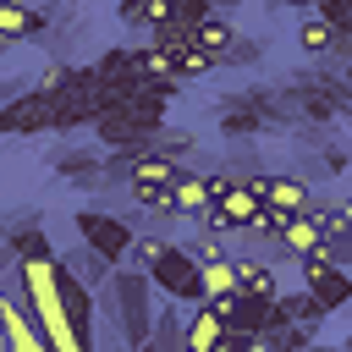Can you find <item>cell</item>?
<instances>
[{"label": "cell", "instance_id": "cell-3", "mask_svg": "<svg viewBox=\"0 0 352 352\" xmlns=\"http://www.w3.org/2000/svg\"><path fill=\"white\" fill-rule=\"evenodd\" d=\"M148 280H154V292H165L170 302H204V286H198V258H192L182 242H165V253L148 264Z\"/></svg>", "mask_w": 352, "mask_h": 352}, {"label": "cell", "instance_id": "cell-7", "mask_svg": "<svg viewBox=\"0 0 352 352\" xmlns=\"http://www.w3.org/2000/svg\"><path fill=\"white\" fill-rule=\"evenodd\" d=\"M0 132H11V138H38V132H50V99L28 82L22 94H11V99H0Z\"/></svg>", "mask_w": 352, "mask_h": 352}, {"label": "cell", "instance_id": "cell-23", "mask_svg": "<svg viewBox=\"0 0 352 352\" xmlns=\"http://www.w3.org/2000/svg\"><path fill=\"white\" fill-rule=\"evenodd\" d=\"M182 248H187L198 264H209V258H231V236H226L220 226H209V220H198V231H192Z\"/></svg>", "mask_w": 352, "mask_h": 352}, {"label": "cell", "instance_id": "cell-12", "mask_svg": "<svg viewBox=\"0 0 352 352\" xmlns=\"http://www.w3.org/2000/svg\"><path fill=\"white\" fill-rule=\"evenodd\" d=\"M214 121H220V138H231V143H248V138H258V132H264V116L242 99V88H236V94H226V99L214 104Z\"/></svg>", "mask_w": 352, "mask_h": 352}, {"label": "cell", "instance_id": "cell-13", "mask_svg": "<svg viewBox=\"0 0 352 352\" xmlns=\"http://www.w3.org/2000/svg\"><path fill=\"white\" fill-rule=\"evenodd\" d=\"M55 176H66V182L82 187V192H104V187H110L104 160L88 154V148H60V154H55Z\"/></svg>", "mask_w": 352, "mask_h": 352}, {"label": "cell", "instance_id": "cell-40", "mask_svg": "<svg viewBox=\"0 0 352 352\" xmlns=\"http://www.w3.org/2000/svg\"><path fill=\"white\" fill-rule=\"evenodd\" d=\"M66 6H77V0H66Z\"/></svg>", "mask_w": 352, "mask_h": 352}, {"label": "cell", "instance_id": "cell-9", "mask_svg": "<svg viewBox=\"0 0 352 352\" xmlns=\"http://www.w3.org/2000/svg\"><path fill=\"white\" fill-rule=\"evenodd\" d=\"M55 11L60 6H28V0H0V55L6 50H16V44H28V38H38L50 22H55Z\"/></svg>", "mask_w": 352, "mask_h": 352}, {"label": "cell", "instance_id": "cell-27", "mask_svg": "<svg viewBox=\"0 0 352 352\" xmlns=\"http://www.w3.org/2000/svg\"><path fill=\"white\" fill-rule=\"evenodd\" d=\"M94 72H99V82H126V77H138V66H132V44H110V50L94 60Z\"/></svg>", "mask_w": 352, "mask_h": 352}, {"label": "cell", "instance_id": "cell-15", "mask_svg": "<svg viewBox=\"0 0 352 352\" xmlns=\"http://www.w3.org/2000/svg\"><path fill=\"white\" fill-rule=\"evenodd\" d=\"M60 264H66V275H77L88 292H99V286L110 280V270H116V264H110L99 248H88L82 236H77V248H66V253H60Z\"/></svg>", "mask_w": 352, "mask_h": 352}, {"label": "cell", "instance_id": "cell-11", "mask_svg": "<svg viewBox=\"0 0 352 352\" xmlns=\"http://www.w3.org/2000/svg\"><path fill=\"white\" fill-rule=\"evenodd\" d=\"M264 204H275V209H292V214H302L314 198H308V182L302 176H270V170H253V176H242Z\"/></svg>", "mask_w": 352, "mask_h": 352}, {"label": "cell", "instance_id": "cell-17", "mask_svg": "<svg viewBox=\"0 0 352 352\" xmlns=\"http://www.w3.org/2000/svg\"><path fill=\"white\" fill-rule=\"evenodd\" d=\"M220 336H226V319H220L209 302H198V314H192L187 330H182V346H187V352H214Z\"/></svg>", "mask_w": 352, "mask_h": 352}, {"label": "cell", "instance_id": "cell-5", "mask_svg": "<svg viewBox=\"0 0 352 352\" xmlns=\"http://www.w3.org/2000/svg\"><path fill=\"white\" fill-rule=\"evenodd\" d=\"M297 270H302V286H308L330 314L352 302V270L330 264V258H324V248H319V253H302V258H297Z\"/></svg>", "mask_w": 352, "mask_h": 352}, {"label": "cell", "instance_id": "cell-38", "mask_svg": "<svg viewBox=\"0 0 352 352\" xmlns=\"http://www.w3.org/2000/svg\"><path fill=\"white\" fill-rule=\"evenodd\" d=\"M270 6H292V11H314V0H270Z\"/></svg>", "mask_w": 352, "mask_h": 352}, {"label": "cell", "instance_id": "cell-20", "mask_svg": "<svg viewBox=\"0 0 352 352\" xmlns=\"http://www.w3.org/2000/svg\"><path fill=\"white\" fill-rule=\"evenodd\" d=\"M88 121H94V104H88V99H77L72 88L50 99V132H82Z\"/></svg>", "mask_w": 352, "mask_h": 352}, {"label": "cell", "instance_id": "cell-1", "mask_svg": "<svg viewBox=\"0 0 352 352\" xmlns=\"http://www.w3.org/2000/svg\"><path fill=\"white\" fill-rule=\"evenodd\" d=\"M16 286H22L28 314L44 330L50 352H94V292L77 275H66L60 253L22 258L16 264Z\"/></svg>", "mask_w": 352, "mask_h": 352}, {"label": "cell", "instance_id": "cell-25", "mask_svg": "<svg viewBox=\"0 0 352 352\" xmlns=\"http://www.w3.org/2000/svg\"><path fill=\"white\" fill-rule=\"evenodd\" d=\"M6 248H11V258H16V264H22V258H44V253H55L50 231H44V226H33V220H28V226H16V231L6 236Z\"/></svg>", "mask_w": 352, "mask_h": 352}, {"label": "cell", "instance_id": "cell-18", "mask_svg": "<svg viewBox=\"0 0 352 352\" xmlns=\"http://www.w3.org/2000/svg\"><path fill=\"white\" fill-rule=\"evenodd\" d=\"M336 38H341V28H330L319 11H302V22H297V44H302L308 60H324V55L336 50Z\"/></svg>", "mask_w": 352, "mask_h": 352}, {"label": "cell", "instance_id": "cell-21", "mask_svg": "<svg viewBox=\"0 0 352 352\" xmlns=\"http://www.w3.org/2000/svg\"><path fill=\"white\" fill-rule=\"evenodd\" d=\"M280 248H286V253H297V258H302V253H319V248H324L319 220H314L308 209H302V214H292V220H286V231H280Z\"/></svg>", "mask_w": 352, "mask_h": 352}, {"label": "cell", "instance_id": "cell-6", "mask_svg": "<svg viewBox=\"0 0 352 352\" xmlns=\"http://www.w3.org/2000/svg\"><path fill=\"white\" fill-rule=\"evenodd\" d=\"M72 226H77V236H82L88 248H99L110 264H121V258H126V248H132V220H121V214H104V209H82Z\"/></svg>", "mask_w": 352, "mask_h": 352}, {"label": "cell", "instance_id": "cell-36", "mask_svg": "<svg viewBox=\"0 0 352 352\" xmlns=\"http://www.w3.org/2000/svg\"><path fill=\"white\" fill-rule=\"evenodd\" d=\"M176 16V0H143V28H160Z\"/></svg>", "mask_w": 352, "mask_h": 352}, {"label": "cell", "instance_id": "cell-29", "mask_svg": "<svg viewBox=\"0 0 352 352\" xmlns=\"http://www.w3.org/2000/svg\"><path fill=\"white\" fill-rule=\"evenodd\" d=\"M214 66H220V60H214L204 44H187V50L176 55V77H182V82H192V77H209Z\"/></svg>", "mask_w": 352, "mask_h": 352}, {"label": "cell", "instance_id": "cell-28", "mask_svg": "<svg viewBox=\"0 0 352 352\" xmlns=\"http://www.w3.org/2000/svg\"><path fill=\"white\" fill-rule=\"evenodd\" d=\"M198 286H204V297L236 292V270H231V258H209V264H198Z\"/></svg>", "mask_w": 352, "mask_h": 352}, {"label": "cell", "instance_id": "cell-31", "mask_svg": "<svg viewBox=\"0 0 352 352\" xmlns=\"http://www.w3.org/2000/svg\"><path fill=\"white\" fill-rule=\"evenodd\" d=\"M264 55V38H248V33H231V44L220 50V66H253Z\"/></svg>", "mask_w": 352, "mask_h": 352}, {"label": "cell", "instance_id": "cell-4", "mask_svg": "<svg viewBox=\"0 0 352 352\" xmlns=\"http://www.w3.org/2000/svg\"><path fill=\"white\" fill-rule=\"evenodd\" d=\"M258 209H264V198H258L248 182H236V176H231V182L214 192V204H209L198 220H209V226H220L226 236H236L242 226H253V220H258Z\"/></svg>", "mask_w": 352, "mask_h": 352}, {"label": "cell", "instance_id": "cell-30", "mask_svg": "<svg viewBox=\"0 0 352 352\" xmlns=\"http://www.w3.org/2000/svg\"><path fill=\"white\" fill-rule=\"evenodd\" d=\"M148 38H154L160 50H170V55H182V50L192 44V28H187L182 16H170V22H160V28H148Z\"/></svg>", "mask_w": 352, "mask_h": 352}, {"label": "cell", "instance_id": "cell-32", "mask_svg": "<svg viewBox=\"0 0 352 352\" xmlns=\"http://www.w3.org/2000/svg\"><path fill=\"white\" fill-rule=\"evenodd\" d=\"M66 82H72V60H50L38 77H33V88L44 94V99H55V94H66Z\"/></svg>", "mask_w": 352, "mask_h": 352}, {"label": "cell", "instance_id": "cell-35", "mask_svg": "<svg viewBox=\"0 0 352 352\" xmlns=\"http://www.w3.org/2000/svg\"><path fill=\"white\" fill-rule=\"evenodd\" d=\"M324 258H330V264H341V270H352V226H341V231H330V236H324Z\"/></svg>", "mask_w": 352, "mask_h": 352}, {"label": "cell", "instance_id": "cell-34", "mask_svg": "<svg viewBox=\"0 0 352 352\" xmlns=\"http://www.w3.org/2000/svg\"><path fill=\"white\" fill-rule=\"evenodd\" d=\"M126 253H132V270H148V264L165 253V236H138V231H132V248H126Z\"/></svg>", "mask_w": 352, "mask_h": 352}, {"label": "cell", "instance_id": "cell-33", "mask_svg": "<svg viewBox=\"0 0 352 352\" xmlns=\"http://www.w3.org/2000/svg\"><path fill=\"white\" fill-rule=\"evenodd\" d=\"M148 148H160V154H170V160H187V154L198 148V138H192V132H170V126H160Z\"/></svg>", "mask_w": 352, "mask_h": 352}, {"label": "cell", "instance_id": "cell-24", "mask_svg": "<svg viewBox=\"0 0 352 352\" xmlns=\"http://www.w3.org/2000/svg\"><path fill=\"white\" fill-rule=\"evenodd\" d=\"M182 330H187V319L176 308H154V324H148V346L143 352H176L182 346Z\"/></svg>", "mask_w": 352, "mask_h": 352}, {"label": "cell", "instance_id": "cell-39", "mask_svg": "<svg viewBox=\"0 0 352 352\" xmlns=\"http://www.w3.org/2000/svg\"><path fill=\"white\" fill-rule=\"evenodd\" d=\"M346 346H352V330H346Z\"/></svg>", "mask_w": 352, "mask_h": 352}, {"label": "cell", "instance_id": "cell-14", "mask_svg": "<svg viewBox=\"0 0 352 352\" xmlns=\"http://www.w3.org/2000/svg\"><path fill=\"white\" fill-rule=\"evenodd\" d=\"M170 204H176V214H187V220H198L214 198H209V176L204 170H187V165H176V182H170Z\"/></svg>", "mask_w": 352, "mask_h": 352}, {"label": "cell", "instance_id": "cell-19", "mask_svg": "<svg viewBox=\"0 0 352 352\" xmlns=\"http://www.w3.org/2000/svg\"><path fill=\"white\" fill-rule=\"evenodd\" d=\"M132 66H138L143 82H182V77H176V55L160 50L154 38H148V44H132Z\"/></svg>", "mask_w": 352, "mask_h": 352}, {"label": "cell", "instance_id": "cell-26", "mask_svg": "<svg viewBox=\"0 0 352 352\" xmlns=\"http://www.w3.org/2000/svg\"><path fill=\"white\" fill-rule=\"evenodd\" d=\"M231 33H236V28H231V16H220V11H209V16H204V22L192 28V44H204V50H209V55L220 60V50L231 44Z\"/></svg>", "mask_w": 352, "mask_h": 352}, {"label": "cell", "instance_id": "cell-8", "mask_svg": "<svg viewBox=\"0 0 352 352\" xmlns=\"http://www.w3.org/2000/svg\"><path fill=\"white\" fill-rule=\"evenodd\" d=\"M88 132H94V138H99L110 154H138V148H148V143H154V132H148V126H138V121H132L121 104L99 110V116L88 121Z\"/></svg>", "mask_w": 352, "mask_h": 352}, {"label": "cell", "instance_id": "cell-22", "mask_svg": "<svg viewBox=\"0 0 352 352\" xmlns=\"http://www.w3.org/2000/svg\"><path fill=\"white\" fill-rule=\"evenodd\" d=\"M170 182H176V176H170ZM170 182H126L132 209H143V214H176V204H170Z\"/></svg>", "mask_w": 352, "mask_h": 352}, {"label": "cell", "instance_id": "cell-37", "mask_svg": "<svg viewBox=\"0 0 352 352\" xmlns=\"http://www.w3.org/2000/svg\"><path fill=\"white\" fill-rule=\"evenodd\" d=\"M236 6H242V0H209V11H220V16H231Z\"/></svg>", "mask_w": 352, "mask_h": 352}, {"label": "cell", "instance_id": "cell-16", "mask_svg": "<svg viewBox=\"0 0 352 352\" xmlns=\"http://www.w3.org/2000/svg\"><path fill=\"white\" fill-rule=\"evenodd\" d=\"M231 270H236V292H248V297H275L280 292L275 264H264V253H231Z\"/></svg>", "mask_w": 352, "mask_h": 352}, {"label": "cell", "instance_id": "cell-10", "mask_svg": "<svg viewBox=\"0 0 352 352\" xmlns=\"http://www.w3.org/2000/svg\"><path fill=\"white\" fill-rule=\"evenodd\" d=\"M0 341H6L11 352H50V341H44L38 319H33V314H28V302H22V297H11V292H0Z\"/></svg>", "mask_w": 352, "mask_h": 352}, {"label": "cell", "instance_id": "cell-2", "mask_svg": "<svg viewBox=\"0 0 352 352\" xmlns=\"http://www.w3.org/2000/svg\"><path fill=\"white\" fill-rule=\"evenodd\" d=\"M94 319H110L116 330H121V346L132 352H143L148 346V324H154V280H148V270H132V264H116L110 270V280L94 292Z\"/></svg>", "mask_w": 352, "mask_h": 352}]
</instances>
